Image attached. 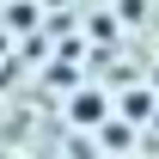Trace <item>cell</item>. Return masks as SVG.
Wrapping results in <instances>:
<instances>
[{
    "mask_svg": "<svg viewBox=\"0 0 159 159\" xmlns=\"http://www.w3.org/2000/svg\"><path fill=\"white\" fill-rule=\"evenodd\" d=\"M122 116H129V122L153 116V98H147V92H129V98H122Z\"/></svg>",
    "mask_w": 159,
    "mask_h": 159,
    "instance_id": "7a4b0ae2",
    "label": "cell"
},
{
    "mask_svg": "<svg viewBox=\"0 0 159 159\" xmlns=\"http://www.w3.org/2000/svg\"><path fill=\"white\" fill-rule=\"evenodd\" d=\"M98 141H104V147H129V129H122V122H110V116H104V135H98Z\"/></svg>",
    "mask_w": 159,
    "mask_h": 159,
    "instance_id": "3957f363",
    "label": "cell"
},
{
    "mask_svg": "<svg viewBox=\"0 0 159 159\" xmlns=\"http://www.w3.org/2000/svg\"><path fill=\"white\" fill-rule=\"evenodd\" d=\"M67 116L74 122H104L110 116V98H104V92H80V98L67 104Z\"/></svg>",
    "mask_w": 159,
    "mask_h": 159,
    "instance_id": "6da1fadb",
    "label": "cell"
}]
</instances>
